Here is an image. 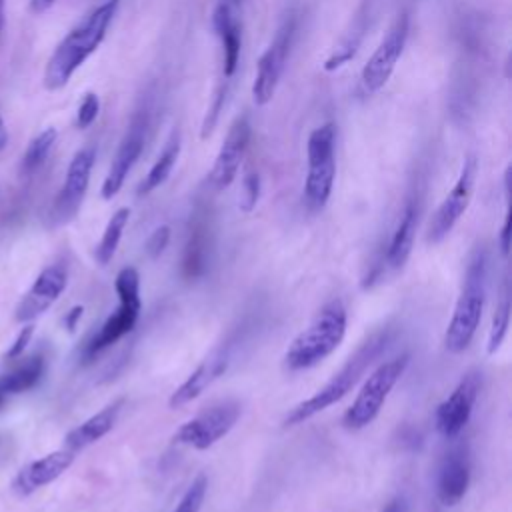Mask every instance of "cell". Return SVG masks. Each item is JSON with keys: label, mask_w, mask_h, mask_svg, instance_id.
I'll list each match as a JSON object with an SVG mask.
<instances>
[{"label": "cell", "mask_w": 512, "mask_h": 512, "mask_svg": "<svg viewBox=\"0 0 512 512\" xmlns=\"http://www.w3.org/2000/svg\"><path fill=\"white\" fill-rule=\"evenodd\" d=\"M116 8L118 0H104L60 40L44 68V86L48 90L64 88L74 72L98 50Z\"/></svg>", "instance_id": "6da1fadb"}, {"label": "cell", "mask_w": 512, "mask_h": 512, "mask_svg": "<svg viewBox=\"0 0 512 512\" xmlns=\"http://www.w3.org/2000/svg\"><path fill=\"white\" fill-rule=\"evenodd\" d=\"M488 292V252L476 248L468 260L462 288L444 332V346L452 354L464 352L476 336Z\"/></svg>", "instance_id": "7a4b0ae2"}, {"label": "cell", "mask_w": 512, "mask_h": 512, "mask_svg": "<svg viewBox=\"0 0 512 512\" xmlns=\"http://www.w3.org/2000/svg\"><path fill=\"white\" fill-rule=\"evenodd\" d=\"M388 342H390L388 328H382V330L374 332L372 336H368L358 346V350L346 360V364L322 388H318L310 398L302 400L286 414L284 426H298V424L306 422L308 418L320 414L322 410L330 408L338 400H342L354 388V384L360 380V376L368 370V366H372L374 360L382 354V350L386 348Z\"/></svg>", "instance_id": "3957f363"}, {"label": "cell", "mask_w": 512, "mask_h": 512, "mask_svg": "<svg viewBox=\"0 0 512 512\" xmlns=\"http://www.w3.org/2000/svg\"><path fill=\"white\" fill-rule=\"evenodd\" d=\"M348 312L342 300H330L320 308L314 320L288 344L284 366L292 372L306 370L326 360L346 336Z\"/></svg>", "instance_id": "277c9868"}, {"label": "cell", "mask_w": 512, "mask_h": 512, "mask_svg": "<svg viewBox=\"0 0 512 512\" xmlns=\"http://www.w3.org/2000/svg\"><path fill=\"white\" fill-rule=\"evenodd\" d=\"M114 290L118 296L116 310L102 322V326L96 330V334L84 344L82 348V360L90 362L94 360L102 350L116 344L120 338L130 334L138 322L140 310H142V298H140V274L134 266H126L116 274Z\"/></svg>", "instance_id": "5b68a950"}, {"label": "cell", "mask_w": 512, "mask_h": 512, "mask_svg": "<svg viewBox=\"0 0 512 512\" xmlns=\"http://www.w3.org/2000/svg\"><path fill=\"white\" fill-rule=\"evenodd\" d=\"M410 362L408 354H400L396 358H390L382 364H378L370 376L364 380L360 392L356 394L354 402L342 416V424L348 430H362L368 424L374 422V418L380 414L388 394L404 374L406 366Z\"/></svg>", "instance_id": "8992f818"}, {"label": "cell", "mask_w": 512, "mask_h": 512, "mask_svg": "<svg viewBox=\"0 0 512 512\" xmlns=\"http://www.w3.org/2000/svg\"><path fill=\"white\" fill-rule=\"evenodd\" d=\"M334 124L326 122L320 128H314L308 136L306 154H308V174L304 182V198L308 208L320 210L326 206L336 174L334 160Z\"/></svg>", "instance_id": "52a82bcc"}, {"label": "cell", "mask_w": 512, "mask_h": 512, "mask_svg": "<svg viewBox=\"0 0 512 512\" xmlns=\"http://www.w3.org/2000/svg\"><path fill=\"white\" fill-rule=\"evenodd\" d=\"M240 418V404L238 402H222L216 404L202 414L184 422L172 436L174 444L190 446L196 450H208L220 438H224Z\"/></svg>", "instance_id": "ba28073f"}, {"label": "cell", "mask_w": 512, "mask_h": 512, "mask_svg": "<svg viewBox=\"0 0 512 512\" xmlns=\"http://www.w3.org/2000/svg\"><path fill=\"white\" fill-rule=\"evenodd\" d=\"M408 30H410V18L406 12H402L394 24L390 26L388 34L382 38V42L378 44V48L372 52V56L366 60L362 74H360V82L364 92L374 94L380 88L386 86V82L390 80L396 62L400 60L406 40H408Z\"/></svg>", "instance_id": "9c48e42d"}, {"label": "cell", "mask_w": 512, "mask_h": 512, "mask_svg": "<svg viewBox=\"0 0 512 512\" xmlns=\"http://www.w3.org/2000/svg\"><path fill=\"white\" fill-rule=\"evenodd\" d=\"M476 170H478L476 158L466 156L454 186L450 188L446 198L440 202V206L436 208V212L430 220V226H428V242L430 244H438L440 240H444L452 232L456 222L462 218V214L466 212V208L472 200V192H474Z\"/></svg>", "instance_id": "30bf717a"}, {"label": "cell", "mask_w": 512, "mask_h": 512, "mask_svg": "<svg viewBox=\"0 0 512 512\" xmlns=\"http://www.w3.org/2000/svg\"><path fill=\"white\" fill-rule=\"evenodd\" d=\"M94 160H96V148L94 146H84L80 148L68 168H66V176H64V182H62V188L58 192V196L54 198V204H52V222L54 224H66L68 220H72L80 206H82V200L86 196V190H88V184H90V174H92V168H94Z\"/></svg>", "instance_id": "8fae6325"}, {"label": "cell", "mask_w": 512, "mask_h": 512, "mask_svg": "<svg viewBox=\"0 0 512 512\" xmlns=\"http://www.w3.org/2000/svg\"><path fill=\"white\" fill-rule=\"evenodd\" d=\"M294 32H296V20L286 18L278 28L270 46L264 50V54L258 60L256 78L252 84V98L258 106L268 104L276 92V86L286 66V58L290 54Z\"/></svg>", "instance_id": "7c38bea8"}, {"label": "cell", "mask_w": 512, "mask_h": 512, "mask_svg": "<svg viewBox=\"0 0 512 512\" xmlns=\"http://www.w3.org/2000/svg\"><path fill=\"white\" fill-rule=\"evenodd\" d=\"M480 392V374L468 372L460 378L456 388L438 404L434 412V426L444 438H456L468 424L476 398Z\"/></svg>", "instance_id": "4fadbf2b"}, {"label": "cell", "mask_w": 512, "mask_h": 512, "mask_svg": "<svg viewBox=\"0 0 512 512\" xmlns=\"http://www.w3.org/2000/svg\"><path fill=\"white\" fill-rule=\"evenodd\" d=\"M68 284V268L62 262L46 266L28 292L20 298L16 310H14V320L20 324L34 322L38 316H42L66 290Z\"/></svg>", "instance_id": "5bb4252c"}, {"label": "cell", "mask_w": 512, "mask_h": 512, "mask_svg": "<svg viewBox=\"0 0 512 512\" xmlns=\"http://www.w3.org/2000/svg\"><path fill=\"white\" fill-rule=\"evenodd\" d=\"M146 126H148V118L146 114H136L112 158L110 170L102 182L100 194L104 200H112L120 188L124 186L126 176L130 174L132 166L136 164V160L140 158L142 150H144V142H146Z\"/></svg>", "instance_id": "9a60e30c"}, {"label": "cell", "mask_w": 512, "mask_h": 512, "mask_svg": "<svg viewBox=\"0 0 512 512\" xmlns=\"http://www.w3.org/2000/svg\"><path fill=\"white\" fill-rule=\"evenodd\" d=\"M248 140H250L248 116H238L230 126L208 176L214 190H224L234 182L240 162L244 158V152L248 148Z\"/></svg>", "instance_id": "2e32d148"}, {"label": "cell", "mask_w": 512, "mask_h": 512, "mask_svg": "<svg viewBox=\"0 0 512 512\" xmlns=\"http://www.w3.org/2000/svg\"><path fill=\"white\" fill-rule=\"evenodd\" d=\"M74 454L68 448H60L54 452L44 454L38 460L28 462L26 466H22L14 480H12V490L18 496H30L32 492L48 486L50 482H54L56 478H60L74 462Z\"/></svg>", "instance_id": "e0dca14e"}, {"label": "cell", "mask_w": 512, "mask_h": 512, "mask_svg": "<svg viewBox=\"0 0 512 512\" xmlns=\"http://www.w3.org/2000/svg\"><path fill=\"white\" fill-rule=\"evenodd\" d=\"M470 486V454L464 444L454 446L448 454H444L438 478H436V492L438 500L444 506L458 504Z\"/></svg>", "instance_id": "ac0fdd59"}, {"label": "cell", "mask_w": 512, "mask_h": 512, "mask_svg": "<svg viewBox=\"0 0 512 512\" xmlns=\"http://www.w3.org/2000/svg\"><path fill=\"white\" fill-rule=\"evenodd\" d=\"M212 28L222 46V78L232 80L240 60V26L234 16V6L226 0H218L212 10Z\"/></svg>", "instance_id": "d6986e66"}, {"label": "cell", "mask_w": 512, "mask_h": 512, "mask_svg": "<svg viewBox=\"0 0 512 512\" xmlns=\"http://www.w3.org/2000/svg\"><path fill=\"white\" fill-rule=\"evenodd\" d=\"M228 364V346L216 350L210 358H206L168 398L170 408H180L194 398H198L206 386H210L224 370Z\"/></svg>", "instance_id": "ffe728a7"}, {"label": "cell", "mask_w": 512, "mask_h": 512, "mask_svg": "<svg viewBox=\"0 0 512 512\" xmlns=\"http://www.w3.org/2000/svg\"><path fill=\"white\" fill-rule=\"evenodd\" d=\"M122 404H124V400H116V402L104 406L94 416H90L88 420H84L82 424H78L76 428H72L64 436V448L78 452V450H84L86 446L98 442L100 438H104L114 428V424L120 416Z\"/></svg>", "instance_id": "44dd1931"}, {"label": "cell", "mask_w": 512, "mask_h": 512, "mask_svg": "<svg viewBox=\"0 0 512 512\" xmlns=\"http://www.w3.org/2000/svg\"><path fill=\"white\" fill-rule=\"evenodd\" d=\"M416 222H418L416 202L408 200L400 214V220L390 236L386 252H384V262L388 268L400 270L406 264V260L410 258V252L414 246V236H416Z\"/></svg>", "instance_id": "7402d4cb"}, {"label": "cell", "mask_w": 512, "mask_h": 512, "mask_svg": "<svg viewBox=\"0 0 512 512\" xmlns=\"http://www.w3.org/2000/svg\"><path fill=\"white\" fill-rule=\"evenodd\" d=\"M206 258H208V230L202 220H196L190 228L188 242L182 256V274L188 280H196L206 270Z\"/></svg>", "instance_id": "603a6c76"}, {"label": "cell", "mask_w": 512, "mask_h": 512, "mask_svg": "<svg viewBox=\"0 0 512 512\" xmlns=\"http://www.w3.org/2000/svg\"><path fill=\"white\" fill-rule=\"evenodd\" d=\"M44 372V360L42 356H32L28 358L22 366H18L16 370L0 376V394L2 396H12V394H20L26 392L30 388H34L40 380Z\"/></svg>", "instance_id": "cb8c5ba5"}, {"label": "cell", "mask_w": 512, "mask_h": 512, "mask_svg": "<svg viewBox=\"0 0 512 512\" xmlns=\"http://www.w3.org/2000/svg\"><path fill=\"white\" fill-rule=\"evenodd\" d=\"M178 154H180V140H178V136H172V140L166 144L162 154L156 158V162L152 164V168L148 170L144 180L140 182L138 196H146V194L154 192L158 186H162L168 180V176L178 160Z\"/></svg>", "instance_id": "d4e9b609"}, {"label": "cell", "mask_w": 512, "mask_h": 512, "mask_svg": "<svg viewBox=\"0 0 512 512\" xmlns=\"http://www.w3.org/2000/svg\"><path fill=\"white\" fill-rule=\"evenodd\" d=\"M128 220H130V208H126V206L118 208L110 216V220H108V224L102 232V238H100V242L96 244V250H94V258L100 266H106L114 258Z\"/></svg>", "instance_id": "484cf974"}, {"label": "cell", "mask_w": 512, "mask_h": 512, "mask_svg": "<svg viewBox=\"0 0 512 512\" xmlns=\"http://www.w3.org/2000/svg\"><path fill=\"white\" fill-rule=\"evenodd\" d=\"M56 138H58V132L54 128H46L30 140V144L24 150L22 160H20V172L24 176L34 174L46 162V158L50 156V152L56 144Z\"/></svg>", "instance_id": "4316f807"}, {"label": "cell", "mask_w": 512, "mask_h": 512, "mask_svg": "<svg viewBox=\"0 0 512 512\" xmlns=\"http://www.w3.org/2000/svg\"><path fill=\"white\" fill-rule=\"evenodd\" d=\"M510 314H512V302H510V284H508V278H504V284H502V292H500V300L494 308V316H492V326H490V332H488V354H494L506 334H508V328H510Z\"/></svg>", "instance_id": "83f0119b"}, {"label": "cell", "mask_w": 512, "mask_h": 512, "mask_svg": "<svg viewBox=\"0 0 512 512\" xmlns=\"http://www.w3.org/2000/svg\"><path fill=\"white\" fill-rule=\"evenodd\" d=\"M228 86H230V80H226V78L220 76L218 86H216L214 96H212V102H210V106H208V110H206V116H204V120H202V128H200V138H202V140H206V138L212 134V130H214V126H216V122H218V118H220V112H222L224 102H226Z\"/></svg>", "instance_id": "f1b7e54d"}, {"label": "cell", "mask_w": 512, "mask_h": 512, "mask_svg": "<svg viewBox=\"0 0 512 512\" xmlns=\"http://www.w3.org/2000/svg\"><path fill=\"white\" fill-rule=\"evenodd\" d=\"M206 490H208V478L204 474H198L192 480V484L186 488V492L182 494V498L178 500L172 512H200L206 498Z\"/></svg>", "instance_id": "f546056e"}, {"label": "cell", "mask_w": 512, "mask_h": 512, "mask_svg": "<svg viewBox=\"0 0 512 512\" xmlns=\"http://www.w3.org/2000/svg\"><path fill=\"white\" fill-rule=\"evenodd\" d=\"M98 114H100V98L94 92H86L76 110V126L80 130L92 126Z\"/></svg>", "instance_id": "4dcf8cb0"}, {"label": "cell", "mask_w": 512, "mask_h": 512, "mask_svg": "<svg viewBox=\"0 0 512 512\" xmlns=\"http://www.w3.org/2000/svg\"><path fill=\"white\" fill-rule=\"evenodd\" d=\"M258 198H260V176L256 172H248L244 176V182H242V202H240V208L244 212L254 210V206L258 204Z\"/></svg>", "instance_id": "1f68e13d"}, {"label": "cell", "mask_w": 512, "mask_h": 512, "mask_svg": "<svg viewBox=\"0 0 512 512\" xmlns=\"http://www.w3.org/2000/svg\"><path fill=\"white\" fill-rule=\"evenodd\" d=\"M168 242H170V226H158L150 236H148V240H146V254L150 256V258H158L164 250H166V246H168Z\"/></svg>", "instance_id": "d6a6232c"}, {"label": "cell", "mask_w": 512, "mask_h": 512, "mask_svg": "<svg viewBox=\"0 0 512 512\" xmlns=\"http://www.w3.org/2000/svg\"><path fill=\"white\" fill-rule=\"evenodd\" d=\"M32 334H34V324H32V322L24 324V328L18 332V336L14 338V342L10 344V348L6 350V354H4V356H6L8 360H16V358H20V356L24 354L26 346L30 344Z\"/></svg>", "instance_id": "836d02e7"}, {"label": "cell", "mask_w": 512, "mask_h": 512, "mask_svg": "<svg viewBox=\"0 0 512 512\" xmlns=\"http://www.w3.org/2000/svg\"><path fill=\"white\" fill-rule=\"evenodd\" d=\"M356 46H358V38L354 42H348L346 46L338 48L326 62H324V70L326 72H332L336 68H340L342 64H346L354 54H356Z\"/></svg>", "instance_id": "e575fe53"}, {"label": "cell", "mask_w": 512, "mask_h": 512, "mask_svg": "<svg viewBox=\"0 0 512 512\" xmlns=\"http://www.w3.org/2000/svg\"><path fill=\"white\" fill-rule=\"evenodd\" d=\"M510 238H512V216L508 212L504 218V224L500 228V234H498V246H500V254L504 258H508V254H510Z\"/></svg>", "instance_id": "d590c367"}, {"label": "cell", "mask_w": 512, "mask_h": 512, "mask_svg": "<svg viewBox=\"0 0 512 512\" xmlns=\"http://www.w3.org/2000/svg\"><path fill=\"white\" fill-rule=\"evenodd\" d=\"M82 314H84V306H72L68 312H66V316H64V328L68 330V332H74L76 330V326H78V322H80V318H82Z\"/></svg>", "instance_id": "8d00e7d4"}, {"label": "cell", "mask_w": 512, "mask_h": 512, "mask_svg": "<svg viewBox=\"0 0 512 512\" xmlns=\"http://www.w3.org/2000/svg\"><path fill=\"white\" fill-rule=\"evenodd\" d=\"M52 4H54V0H30V10H32L34 14H42V12H46Z\"/></svg>", "instance_id": "74e56055"}, {"label": "cell", "mask_w": 512, "mask_h": 512, "mask_svg": "<svg viewBox=\"0 0 512 512\" xmlns=\"http://www.w3.org/2000/svg\"><path fill=\"white\" fill-rule=\"evenodd\" d=\"M382 512H406V504H404V498H394L390 500Z\"/></svg>", "instance_id": "f35d334b"}, {"label": "cell", "mask_w": 512, "mask_h": 512, "mask_svg": "<svg viewBox=\"0 0 512 512\" xmlns=\"http://www.w3.org/2000/svg\"><path fill=\"white\" fill-rule=\"evenodd\" d=\"M6 144H8V130H6V124H4V120L0 116V154L4 152Z\"/></svg>", "instance_id": "ab89813d"}, {"label": "cell", "mask_w": 512, "mask_h": 512, "mask_svg": "<svg viewBox=\"0 0 512 512\" xmlns=\"http://www.w3.org/2000/svg\"><path fill=\"white\" fill-rule=\"evenodd\" d=\"M4 22H6V0H0V36L4 30Z\"/></svg>", "instance_id": "60d3db41"}, {"label": "cell", "mask_w": 512, "mask_h": 512, "mask_svg": "<svg viewBox=\"0 0 512 512\" xmlns=\"http://www.w3.org/2000/svg\"><path fill=\"white\" fill-rule=\"evenodd\" d=\"M226 2H228V4H232V6H234V8H236V6H238V4H240V2H242V0H226Z\"/></svg>", "instance_id": "b9f144b4"}, {"label": "cell", "mask_w": 512, "mask_h": 512, "mask_svg": "<svg viewBox=\"0 0 512 512\" xmlns=\"http://www.w3.org/2000/svg\"><path fill=\"white\" fill-rule=\"evenodd\" d=\"M4 402H6V396H2V394H0V406H2Z\"/></svg>", "instance_id": "7bdbcfd3"}]
</instances>
